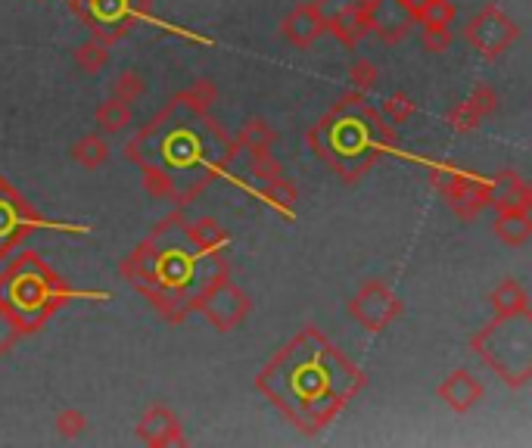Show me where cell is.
<instances>
[{
  "label": "cell",
  "instance_id": "6da1fadb",
  "mask_svg": "<svg viewBox=\"0 0 532 448\" xmlns=\"http://www.w3.org/2000/svg\"><path fill=\"white\" fill-rule=\"evenodd\" d=\"M215 100L218 88L209 78L193 81L125 140V159L140 168L156 200L184 209L215 181L228 178L240 147L209 116Z\"/></svg>",
  "mask_w": 532,
  "mask_h": 448
},
{
  "label": "cell",
  "instance_id": "7a4b0ae2",
  "mask_svg": "<svg viewBox=\"0 0 532 448\" xmlns=\"http://www.w3.org/2000/svg\"><path fill=\"white\" fill-rule=\"evenodd\" d=\"M228 249L231 237L215 218L187 221L175 212L153 224L119 271L168 324H181L218 280L231 277Z\"/></svg>",
  "mask_w": 532,
  "mask_h": 448
},
{
  "label": "cell",
  "instance_id": "3957f363",
  "mask_svg": "<svg viewBox=\"0 0 532 448\" xmlns=\"http://www.w3.org/2000/svg\"><path fill=\"white\" fill-rule=\"evenodd\" d=\"M368 377L318 327H302L256 374V389L302 436L324 433Z\"/></svg>",
  "mask_w": 532,
  "mask_h": 448
},
{
  "label": "cell",
  "instance_id": "277c9868",
  "mask_svg": "<svg viewBox=\"0 0 532 448\" xmlns=\"http://www.w3.org/2000/svg\"><path fill=\"white\" fill-rule=\"evenodd\" d=\"M305 144L336 178L355 184L371 172L383 153L396 147V125H389L364 94L352 91L308 128Z\"/></svg>",
  "mask_w": 532,
  "mask_h": 448
},
{
  "label": "cell",
  "instance_id": "5b68a950",
  "mask_svg": "<svg viewBox=\"0 0 532 448\" xmlns=\"http://www.w3.org/2000/svg\"><path fill=\"white\" fill-rule=\"evenodd\" d=\"M75 293L38 252H22L0 271V312H4L19 336L38 333Z\"/></svg>",
  "mask_w": 532,
  "mask_h": 448
},
{
  "label": "cell",
  "instance_id": "8992f818",
  "mask_svg": "<svg viewBox=\"0 0 532 448\" xmlns=\"http://www.w3.org/2000/svg\"><path fill=\"white\" fill-rule=\"evenodd\" d=\"M470 349L511 389L532 380V312L495 315L483 330L470 336Z\"/></svg>",
  "mask_w": 532,
  "mask_h": 448
},
{
  "label": "cell",
  "instance_id": "52a82bcc",
  "mask_svg": "<svg viewBox=\"0 0 532 448\" xmlns=\"http://www.w3.org/2000/svg\"><path fill=\"white\" fill-rule=\"evenodd\" d=\"M75 16L106 47L122 41L131 25L150 19V0H72Z\"/></svg>",
  "mask_w": 532,
  "mask_h": 448
},
{
  "label": "cell",
  "instance_id": "ba28073f",
  "mask_svg": "<svg viewBox=\"0 0 532 448\" xmlns=\"http://www.w3.org/2000/svg\"><path fill=\"white\" fill-rule=\"evenodd\" d=\"M430 184L445 196V203L452 206V212L464 221H473L476 215H483L489 209V200H492L489 181L467 175L448 162H439L430 168Z\"/></svg>",
  "mask_w": 532,
  "mask_h": 448
},
{
  "label": "cell",
  "instance_id": "9c48e42d",
  "mask_svg": "<svg viewBox=\"0 0 532 448\" xmlns=\"http://www.w3.org/2000/svg\"><path fill=\"white\" fill-rule=\"evenodd\" d=\"M38 228H66V224L44 221L7 178H0V259H10V252H16Z\"/></svg>",
  "mask_w": 532,
  "mask_h": 448
},
{
  "label": "cell",
  "instance_id": "30bf717a",
  "mask_svg": "<svg viewBox=\"0 0 532 448\" xmlns=\"http://www.w3.org/2000/svg\"><path fill=\"white\" fill-rule=\"evenodd\" d=\"M464 38L470 41V47L476 53H483L486 60H495V56L508 53V47L517 44L520 25L508 13H504L498 4H486L480 13H476L464 25Z\"/></svg>",
  "mask_w": 532,
  "mask_h": 448
},
{
  "label": "cell",
  "instance_id": "8fae6325",
  "mask_svg": "<svg viewBox=\"0 0 532 448\" xmlns=\"http://www.w3.org/2000/svg\"><path fill=\"white\" fill-rule=\"evenodd\" d=\"M349 315H352L364 330L380 333V330H386L392 321L402 315V299L392 293V290L383 284V280L371 277V280H364L361 290L352 296Z\"/></svg>",
  "mask_w": 532,
  "mask_h": 448
},
{
  "label": "cell",
  "instance_id": "7c38bea8",
  "mask_svg": "<svg viewBox=\"0 0 532 448\" xmlns=\"http://www.w3.org/2000/svg\"><path fill=\"white\" fill-rule=\"evenodd\" d=\"M249 308H252V299L246 296V290H240L231 277H224L200 299L196 312H200L218 333H228L246 321Z\"/></svg>",
  "mask_w": 532,
  "mask_h": 448
},
{
  "label": "cell",
  "instance_id": "4fadbf2b",
  "mask_svg": "<svg viewBox=\"0 0 532 448\" xmlns=\"http://www.w3.org/2000/svg\"><path fill=\"white\" fill-rule=\"evenodd\" d=\"M137 439L150 448H168V445H187L184 427L178 414L168 405H150L137 420Z\"/></svg>",
  "mask_w": 532,
  "mask_h": 448
},
{
  "label": "cell",
  "instance_id": "5bb4252c",
  "mask_svg": "<svg viewBox=\"0 0 532 448\" xmlns=\"http://www.w3.org/2000/svg\"><path fill=\"white\" fill-rule=\"evenodd\" d=\"M364 7H368V22H371V32L386 41V44H399L411 35V25L414 16L405 4L399 0H364Z\"/></svg>",
  "mask_w": 532,
  "mask_h": 448
},
{
  "label": "cell",
  "instance_id": "9a60e30c",
  "mask_svg": "<svg viewBox=\"0 0 532 448\" xmlns=\"http://www.w3.org/2000/svg\"><path fill=\"white\" fill-rule=\"evenodd\" d=\"M436 396H439L448 408H452L455 414H467V411H473L476 405L483 402L486 386L476 380L470 371H455V374H448V377L439 383Z\"/></svg>",
  "mask_w": 532,
  "mask_h": 448
},
{
  "label": "cell",
  "instance_id": "2e32d148",
  "mask_svg": "<svg viewBox=\"0 0 532 448\" xmlns=\"http://www.w3.org/2000/svg\"><path fill=\"white\" fill-rule=\"evenodd\" d=\"M327 32L340 41L343 47L355 50L364 38L371 35V22H368V7H364V0H355V4H349L346 10H340L336 16H330L324 22Z\"/></svg>",
  "mask_w": 532,
  "mask_h": 448
},
{
  "label": "cell",
  "instance_id": "e0dca14e",
  "mask_svg": "<svg viewBox=\"0 0 532 448\" xmlns=\"http://www.w3.org/2000/svg\"><path fill=\"white\" fill-rule=\"evenodd\" d=\"M495 109H498V94L489 88V84H476L473 94L448 112V125H452L455 131H473L486 116H492Z\"/></svg>",
  "mask_w": 532,
  "mask_h": 448
},
{
  "label": "cell",
  "instance_id": "ac0fdd59",
  "mask_svg": "<svg viewBox=\"0 0 532 448\" xmlns=\"http://www.w3.org/2000/svg\"><path fill=\"white\" fill-rule=\"evenodd\" d=\"M324 32H327V28H324V16L318 13L315 4L296 7L284 22H280V35H284V38H287L293 47H299V50L312 47Z\"/></svg>",
  "mask_w": 532,
  "mask_h": 448
},
{
  "label": "cell",
  "instance_id": "d6986e66",
  "mask_svg": "<svg viewBox=\"0 0 532 448\" xmlns=\"http://www.w3.org/2000/svg\"><path fill=\"white\" fill-rule=\"evenodd\" d=\"M489 187H492L489 206L495 212H504V209H532V190H529V184L517 172H498L489 181Z\"/></svg>",
  "mask_w": 532,
  "mask_h": 448
},
{
  "label": "cell",
  "instance_id": "ffe728a7",
  "mask_svg": "<svg viewBox=\"0 0 532 448\" xmlns=\"http://www.w3.org/2000/svg\"><path fill=\"white\" fill-rule=\"evenodd\" d=\"M234 140H237V147H240L243 153L252 156V162H259V159H268V156H271V147H274L277 134H274V128H271L268 122L249 119V122H243V128L237 131Z\"/></svg>",
  "mask_w": 532,
  "mask_h": 448
},
{
  "label": "cell",
  "instance_id": "44dd1931",
  "mask_svg": "<svg viewBox=\"0 0 532 448\" xmlns=\"http://www.w3.org/2000/svg\"><path fill=\"white\" fill-rule=\"evenodd\" d=\"M495 237L504 246H523L532 237V218L529 209H504L495 218Z\"/></svg>",
  "mask_w": 532,
  "mask_h": 448
},
{
  "label": "cell",
  "instance_id": "7402d4cb",
  "mask_svg": "<svg viewBox=\"0 0 532 448\" xmlns=\"http://www.w3.org/2000/svg\"><path fill=\"white\" fill-rule=\"evenodd\" d=\"M492 312L495 315H517V312H529V293L523 290L520 280L504 277L501 284L489 293Z\"/></svg>",
  "mask_w": 532,
  "mask_h": 448
},
{
  "label": "cell",
  "instance_id": "603a6c76",
  "mask_svg": "<svg viewBox=\"0 0 532 448\" xmlns=\"http://www.w3.org/2000/svg\"><path fill=\"white\" fill-rule=\"evenodd\" d=\"M252 193H259L268 206H274L277 212H284V215L293 218V209H296V187H293V181H287L284 175H277V178H271V181H265V184H259V187H252Z\"/></svg>",
  "mask_w": 532,
  "mask_h": 448
},
{
  "label": "cell",
  "instance_id": "cb8c5ba5",
  "mask_svg": "<svg viewBox=\"0 0 532 448\" xmlns=\"http://www.w3.org/2000/svg\"><path fill=\"white\" fill-rule=\"evenodd\" d=\"M72 159L81 165V168H100L106 159H109V144L106 140L97 134V131H91V134H84V137H78L75 144H72Z\"/></svg>",
  "mask_w": 532,
  "mask_h": 448
},
{
  "label": "cell",
  "instance_id": "d4e9b609",
  "mask_svg": "<svg viewBox=\"0 0 532 448\" xmlns=\"http://www.w3.org/2000/svg\"><path fill=\"white\" fill-rule=\"evenodd\" d=\"M94 122L103 134H116V131H125L131 125V106L116 100V97H109L106 103L97 106L94 112Z\"/></svg>",
  "mask_w": 532,
  "mask_h": 448
},
{
  "label": "cell",
  "instance_id": "484cf974",
  "mask_svg": "<svg viewBox=\"0 0 532 448\" xmlns=\"http://www.w3.org/2000/svg\"><path fill=\"white\" fill-rule=\"evenodd\" d=\"M414 25H452L455 22V4L452 0H420L411 10Z\"/></svg>",
  "mask_w": 532,
  "mask_h": 448
},
{
  "label": "cell",
  "instance_id": "4316f807",
  "mask_svg": "<svg viewBox=\"0 0 532 448\" xmlns=\"http://www.w3.org/2000/svg\"><path fill=\"white\" fill-rule=\"evenodd\" d=\"M106 60H109V47L100 44L97 38H91V41H84V44L75 47V66H78L81 72H88V75L103 72Z\"/></svg>",
  "mask_w": 532,
  "mask_h": 448
},
{
  "label": "cell",
  "instance_id": "83f0119b",
  "mask_svg": "<svg viewBox=\"0 0 532 448\" xmlns=\"http://www.w3.org/2000/svg\"><path fill=\"white\" fill-rule=\"evenodd\" d=\"M147 94V78L144 75H140V72H122L116 81H112V97H116V100H122V103H137L140 97H144Z\"/></svg>",
  "mask_w": 532,
  "mask_h": 448
},
{
  "label": "cell",
  "instance_id": "f1b7e54d",
  "mask_svg": "<svg viewBox=\"0 0 532 448\" xmlns=\"http://www.w3.org/2000/svg\"><path fill=\"white\" fill-rule=\"evenodd\" d=\"M84 430H88V414L78 411V408H66L56 414V433L63 439H78Z\"/></svg>",
  "mask_w": 532,
  "mask_h": 448
},
{
  "label": "cell",
  "instance_id": "f546056e",
  "mask_svg": "<svg viewBox=\"0 0 532 448\" xmlns=\"http://www.w3.org/2000/svg\"><path fill=\"white\" fill-rule=\"evenodd\" d=\"M383 116L389 125H405L414 116V100L408 94H392L383 100Z\"/></svg>",
  "mask_w": 532,
  "mask_h": 448
},
{
  "label": "cell",
  "instance_id": "4dcf8cb0",
  "mask_svg": "<svg viewBox=\"0 0 532 448\" xmlns=\"http://www.w3.org/2000/svg\"><path fill=\"white\" fill-rule=\"evenodd\" d=\"M377 78H380V72H377V66H374L371 60H358V63H352V69H349V81H352V88H355L358 94H368L374 84H377Z\"/></svg>",
  "mask_w": 532,
  "mask_h": 448
},
{
  "label": "cell",
  "instance_id": "1f68e13d",
  "mask_svg": "<svg viewBox=\"0 0 532 448\" xmlns=\"http://www.w3.org/2000/svg\"><path fill=\"white\" fill-rule=\"evenodd\" d=\"M420 41H424L427 53H445L448 47H452V32H448V25H424Z\"/></svg>",
  "mask_w": 532,
  "mask_h": 448
},
{
  "label": "cell",
  "instance_id": "d6a6232c",
  "mask_svg": "<svg viewBox=\"0 0 532 448\" xmlns=\"http://www.w3.org/2000/svg\"><path fill=\"white\" fill-rule=\"evenodd\" d=\"M277 175H284L280 172V165L268 156V159H259V162H252V168H249V178H252V187H259V184H265V181H271V178H277Z\"/></svg>",
  "mask_w": 532,
  "mask_h": 448
},
{
  "label": "cell",
  "instance_id": "836d02e7",
  "mask_svg": "<svg viewBox=\"0 0 532 448\" xmlns=\"http://www.w3.org/2000/svg\"><path fill=\"white\" fill-rule=\"evenodd\" d=\"M16 343H19V330L13 327V321L4 312H0V355L13 352Z\"/></svg>",
  "mask_w": 532,
  "mask_h": 448
},
{
  "label": "cell",
  "instance_id": "e575fe53",
  "mask_svg": "<svg viewBox=\"0 0 532 448\" xmlns=\"http://www.w3.org/2000/svg\"><path fill=\"white\" fill-rule=\"evenodd\" d=\"M312 4L318 7V13L324 16V22L330 19V16H336L340 10H346L349 4H355V0H312Z\"/></svg>",
  "mask_w": 532,
  "mask_h": 448
},
{
  "label": "cell",
  "instance_id": "d590c367",
  "mask_svg": "<svg viewBox=\"0 0 532 448\" xmlns=\"http://www.w3.org/2000/svg\"><path fill=\"white\" fill-rule=\"evenodd\" d=\"M399 4H405V7H408V10H414V7H417V4H420V0H399Z\"/></svg>",
  "mask_w": 532,
  "mask_h": 448
}]
</instances>
